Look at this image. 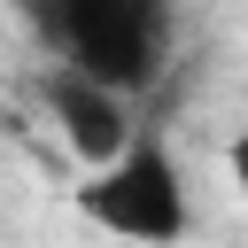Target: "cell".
<instances>
[{
    "label": "cell",
    "instance_id": "1",
    "mask_svg": "<svg viewBox=\"0 0 248 248\" xmlns=\"http://www.w3.org/2000/svg\"><path fill=\"white\" fill-rule=\"evenodd\" d=\"M39 54L124 101L155 93L178 39V0H16Z\"/></svg>",
    "mask_w": 248,
    "mask_h": 248
},
{
    "label": "cell",
    "instance_id": "2",
    "mask_svg": "<svg viewBox=\"0 0 248 248\" xmlns=\"http://www.w3.org/2000/svg\"><path fill=\"white\" fill-rule=\"evenodd\" d=\"M78 217L124 248H178L194 232V194H186V170L170 155V140L155 124H140V140L108 163V170H85L78 186Z\"/></svg>",
    "mask_w": 248,
    "mask_h": 248
},
{
    "label": "cell",
    "instance_id": "3",
    "mask_svg": "<svg viewBox=\"0 0 248 248\" xmlns=\"http://www.w3.org/2000/svg\"><path fill=\"white\" fill-rule=\"evenodd\" d=\"M39 101H46V116H54V132L70 140V155L85 163V170H108L132 140H140V116H132V101L124 93H108V85H93V78H78V70H39Z\"/></svg>",
    "mask_w": 248,
    "mask_h": 248
},
{
    "label": "cell",
    "instance_id": "4",
    "mask_svg": "<svg viewBox=\"0 0 248 248\" xmlns=\"http://www.w3.org/2000/svg\"><path fill=\"white\" fill-rule=\"evenodd\" d=\"M225 170H232V194H240V202H248V132H240V140H232V147H225Z\"/></svg>",
    "mask_w": 248,
    "mask_h": 248
}]
</instances>
